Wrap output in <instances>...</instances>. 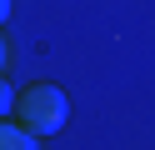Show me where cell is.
Instances as JSON below:
<instances>
[{
    "label": "cell",
    "mask_w": 155,
    "mask_h": 150,
    "mask_svg": "<svg viewBox=\"0 0 155 150\" xmlns=\"http://www.w3.org/2000/svg\"><path fill=\"white\" fill-rule=\"evenodd\" d=\"M15 120H20L30 135H60L65 120H70V100L55 80H35V85L15 90Z\"/></svg>",
    "instance_id": "obj_1"
},
{
    "label": "cell",
    "mask_w": 155,
    "mask_h": 150,
    "mask_svg": "<svg viewBox=\"0 0 155 150\" xmlns=\"http://www.w3.org/2000/svg\"><path fill=\"white\" fill-rule=\"evenodd\" d=\"M40 145V135H30L25 125H5V115H0V150H35Z\"/></svg>",
    "instance_id": "obj_2"
},
{
    "label": "cell",
    "mask_w": 155,
    "mask_h": 150,
    "mask_svg": "<svg viewBox=\"0 0 155 150\" xmlns=\"http://www.w3.org/2000/svg\"><path fill=\"white\" fill-rule=\"evenodd\" d=\"M10 110H15V90L5 80V70H0V115H10Z\"/></svg>",
    "instance_id": "obj_3"
},
{
    "label": "cell",
    "mask_w": 155,
    "mask_h": 150,
    "mask_svg": "<svg viewBox=\"0 0 155 150\" xmlns=\"http://www.w3.org/2000/svg\"><path fill=\"white\" fill-rule=\"evenodd\" d=\"M5 60H10V40H5V30H0V70H5Z\"/></svg>",
    "instance_id": "obj_4"
},
{
    "label": "cell",
    "mask_w": 155,
    "mask_h": 150,
    "mask_svg": "<svg viewBox=\"0 0 155 150\" xmlns=\"http://www.w3.org/2000/svg\"><path fill=\"white\" fill-rule=\"evenodd\" d=\"M0 20H10V0H0Z\"/></svg>",
    "instance_id": "obj_5"
}]
</instances>
